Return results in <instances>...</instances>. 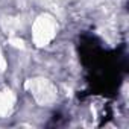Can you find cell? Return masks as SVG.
Segmentation results:
<instances>
[{"instance_id":"obj_1","label":"cell","mask_w":129,"mask_h":129,"mask_svg":"<svg viewBox=\"0 0 129 129\" xmlns=\"http://www.w3.org/2000/svg\"><path fill=\"white\" fill-rule=\"evenodd\" d=\"M56 32V24L50 17H41L34 24V40L38 46H46Z\"/></svg>"}]
</instances>
